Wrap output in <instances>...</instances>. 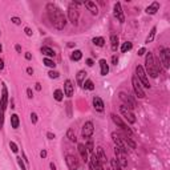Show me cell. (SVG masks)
Instances as JSON below:
<instances>
[{
  "label": "cell",
  "mask_w": 170,
  "mask_h": 170,
  "mask_svg": "<svg viewBox=\"0 0 170 170\" xmlns=\"http://www.w3.org/2000/svg\"><path fill=\"white\" fill-rule=\"evenodd\" d=\"M47 13H48V17L51 20V23L53 24V27L58 31L65 28L67 23V16L64 15V12L61 11V8L57 7L56 4L53 3H48L47 4Z\"/></svg>",
  "instance_id": "6da1fadb"
},
{
  "label": "cell",
  "mask_w": 170,
  "mask_h": 170,
  "mask_svg": "<svg viewBox=\"0 0 170 170\" xmlns=\"http://www.w3.org/2000/svg\"><path fill=\"white\" fill-rule=\"evenodd\" d=\"M145 72L146 75H149L150 77L156 79L159 75V71H161V67H159L158 61L154 58V54L152 52H148L146 57H145Z\"/></svg>",
  "instance_id": "7a4b0ae2"
},
{
  "label": "cell",
  "mask_w": 170,
  "mask_h": 170,
  "mask_svg": "<svg viewBox=\"0 0 170 170\" xmlns=\"http://www.w3.org/2000/svg\"><path fill=\"white\" fill-rule=\"evenodd\" d=\"M80 5V3H71L69 4V8H68V17H69V22L72 23L73 26H77V22H79V9L77 7Z\"/></svg>",
  "instance_id": "3957f363"
},
{
  "label": "cell",
  "mask_w": 170,
  "mask_h": 170,
  "mask_svg": "<svg viewBox=\"0 0 170 170\" xmlns=\"http://www.w3.org/2000/svg\"><path fill=\"white\" fill-rule=\"evenodd\" d=\"M136 76H137V79H138V81L141 83V85L142 87H145V88H150V83H149V79H148V75H146V72H145V69H144V67L142 65H137L136 67Z\"/></svg>",
  "instance_id": "277c9868"
},
{
  "label": "cell",
  "mask_w": 170,
  "mask_h": 170,
  "mask_svg": "<svg viewBox=\"0 0 170 170\" xmlns=\"http://www.w3.org/2000/svg\"><path fill=\"white\" fill-rule=\"evenodd\" d=\"M118 96H120V100L124 102V105L126 106L128 109H134L137 105H136V100H134L133 97H132L129 93H125V92H120L118 93Z\"/></svg>",
  "instance_id": "5b68a950"
},
{
  "label": "cell",
  "mask_w": 170,
  "mask_h": 170,
  "mask_svg": "<svg viewBox=\"0 0 170 170\" xmlns=\"http://www.w3.org/2000/svg\"><path fill=\"white\" fill-rule=\"evenodd\" d=\"M110 117H112L113 122H114L117 126L121 128V129L125 132V134H128V136H130V137H132V130H130V128L126 124H125L122 120H121V117H118L117 114H114V113H112V114H110Z\"/></svg>",
  "instance_id": "8992f818"
},
{
  "label": "cell",
  "mask_w": 170,
  "mask_h": 170,
  "mask_svg": "<svg viewBox=\"0 0 170 170\" xmlns=\"http://www.w3.org/2000/svg\"><path fill=\"white\" fill-rule=\"evenodd\" d=\"M132 85H133V89H134L136 96H137L138 98H144L145 97V92H144V89H142L141 83L138 81L137 76H133V79H132Z\"/></svg>",
  "instance_id": "52a82bcc"
},
{
  "label": "cell",
  "mask_w": 170,
  "mask_h": 170,
  "mask_svg": "<svg viewBox=\"0 0 170 170\" xmlns=\"http://www.w3.org/2000/svg\"><path fill=\"white\" fill-rule=\"evenodd\" d=\"M159 60H161V64L163 65V68L167 69L170 64V49L169 48H163L159 52Z\"/></svg>",
  "instance_id": "ba28073f"
},
{
  "label": "cell",
  "mask_w": 170,
  "mask_h": 170,
  "mask_svg": "<svg viewBox=\"0 0 170 170\" xmlns=\"http://www.w3.org/2000/svg\"><path fill=\"white\" fill-rule=\"evenodd\" d=\"M112 140H113V142H114V145H116V148H118L121 152H124V153H128V146L125 144H124V141H122V138L120 137V134L118 133H112Z\"/></svg>",
  "instance_id": "9c48e42d"
},
{
  "label": "cell",
  "mask_w": 170,
  "mask_h": 170,
  "mask_svg": "<svg viewBox=\"0 0 170 170\" xmlns=\"http://www.w3.org/2000/svg\"><path fill=\"white\" fill-rule=\"evenodd\" d=\"M94 132V125L92 121H87V122L83 125V130H81V134H83L84 138H91L93 136Z\"/></svg>",
  "instance_id": "30bf717a"
},
{
  "label": "cell",
  "mask_w": 170,
  "mask_h": 170,
  "mask_svg": "<svg viewBox=\"0 0 170 170\" xmlns=\"http://www.w3.org/2000/svg\"><path fill=\"white\" fill-rule=\"evenodd\" d=\"M120 112H121V114L126 118V121L129 124H134V122H136V116L133 114V112H132L130 109H128L125 105H121V106H120Z\"/></svg>",
  "instance_id": "8fae6325"
},
{
  "label": "cell",
  "mask_w": 170,
  "mask_h": 170,
  "mask_svg": "<svg viewBox=\"0 0 170 170\" xmlns=\"http://www.w3.org/2000/svg\"><path fill=\"white\" fill-rule=\"evenodd\" d=\"M65 162L67 166L69 167V170H77L79 169V159L72 154H67L65 156Z\"/></svg>",
  "instance_id": "7c38bea8"
},
{
  "label": "cell",
  "mask_w": 170,
  "mask_h": 170,
  "mask_svg": "<svg viewBox=\"0 0 170 170\" xmlns=\"http://www.w3.org/2000/svg\"><path fill=\"white\" fill-rule=\"evenodd\" d=\"M114 153H116V157H117V161H118V163L121 165V167H126L128 166V161H126V153L121 152L118 148H114Z\"/></svg>",
  "instance_id": "4fadbf2b"
},
{
  "label": "cell",
  "mask_w": 170,
  "mask_h": 170,
  "mask_svg": "<svg viewBox=\"0 0 170 170\" xmlns=\"http://www.w3.org/2000/svg\"><path fill=\"white\" fill-rule=\"evenodd\" d=\"M89 165H91V169L92 170H104L102 167V163L98 161V158L96 157V154H92L91 159H89Z\"/></svg>",
  "instance_id": "5bb4252c"
},
{
  "label": "cell",
  "mask_w": 170,
  "mask_h": 170,
  "mask_svg": "<svg viewBox=\"0 0 170 170\" xmlns=\"http://www.w3.org/2000/svg\"><path fill=\"white\" fill-rule=\"evenodd\" d=\"M0 104H1V108L5 110L8 104V89L5 87V84H3V87H1V100H0Z\"/></svg>",
  "instance_id": "9a60e30c"
},
{
  "label": "cell",
  "mask_w": 170,
  "mask_h": 170,
  "mask_svg": "<svg viewBox=\"0 0 170 170\" xmlns=\"http://www.w3.org/2000/svg\"><path fill=\"white\" fill-rule=\"evenodd\" d=\"M114 16L117 17L120 23H124L125 22V16H124V12H122V7L120 3H116L114 4Z\"/></svg>",
  "instance_id": "2e32d148"
},
{
  "label": "cell",
  "mask_w": 170,
  "mask_h": 170,
  "mask_svg": "<svg viewBox=\"0 0 170 170\" xmlns=\"http://www.w3.org/2000/svg\"><path fill=\"white\" fill-rule=\"evenodd\" d=\"M73 91H75V88H73L72 81H71V80H67L65 84H64V94H65L67 97H72Z\"/></svg>",
  "instance_id": "e0dca14e"
},
{
  "label": "cell",
  "mask_w": 170,
  "mask_h": 170,
  "mask_svg": "<svg viewBox=\"0 0 170 170\" xmlns=\"http://www.w3.org/2000/svg\"><path fill=\"white\" fill-rule=\"evenodd\" d=\"M120 137L122 138L124 144L126 145L128 148H130V149H136V148H137V145H136V142L132 140L130 136H128V134H124V136H120Z\"/></svg>",
  "instance_id": "ac0fdd59"
},
{
  "label": "cell",
  "mask_w": 170,
  "mask_h": 170,
  "mask_svg": "<svg viewBox=\"0 0 170 170\" xmlns=\"http://www.w3.org/2000/svg\"><path fill=\"white\" fill-rule=\"evenodd\" d=\"M77 150H79L80 156H81V158L87 162V161H89V156H88V150L87 148H85V145L84 144H79L77 145Z\"/></svg>",
  "instance_id": "d6986e66"
},
{
  "label": "cell",
  "mask_w": 170,
  "mask_h": 170,
  "mask_svg": "<svg viewBox=\"0 0 170 170\" xmlns=\"http://www.w3.org/2000/svg\"><path fill=\"white\" fill-rule=\"evenodd\" d=\"M93 106L97 112H104V101L100 97H97V96L93 97Z\"/></svg>",
  "instance_id": "ffe728a7"
},
{
  "label": "cell",
  "mask_w": 170,
  "mask_h": 170,
  "mask_svg": "<svg viewBox=\"0 0 170 170\" xmlns=\"http://www.w3.org/2000/svg\"><path fill=\"white\" fill-rule=\"evenodd\" d=\"M84 5L88 8V11H91L92 15H97L98 13V8H97V5H96V3H94V1L88 0V1H85V3H84Z\"/></svg>",
  "instance_id": "44dd1931"
},
{
  "label": "cell",
  "mask_w": 170,
  "mask_h": 170,
  "mask_svg": "<svg viewBox=\"0 0 170 170\" xmlns=\"http://www.w3.org/2000/svg\"><path fill=\"white\" fill-rule=\"evenodd\" d=\"M96 157L98 158V161L101 163H105L106 162V154H105L104 149L101 148V146H98L97 149H96Z\"/></svg>",
  "instance_id": "7402d4cb"
},
{
  "label": "cell",
  "mask_w": 170,
  "mask_h": 170,
  "mask_svg": "<svg viewBox=\"0 0 170 170\" xmlns=\"http://www.w3.org/2000/svg\"><path fill=\"white\" fill-rule=\"evenodd\" d=\"M158 9H159V3L158 1H153V3L146 8V13L148 15H154V13H157Z\"/></svg>",
  "instance_id": "603a6c76"
},
{
  "label": "cell",
  "mask_w": 170,
  "mask_h": 170,
  "mask_svg": "<svg viewBox=\"0 0 170 170\" xmlns=\"http://www.w3.org/2000/svg\"><path fill=\"white\" fill-rule=\"evenodd\" d=\"M100 68H101V75L102 76H106L108 72H109V67H108V64H106V60H104V58L100 60Z\"/></svg>",
  "instance_id": "cb8c5ba5"
},
{
  "label": "cell",
  "mask_w": 170,
  "mask_h": 170,
  "mask_svg": "<svg viewBox=\"0 0 170 170\" xmlns=\"http://www.w3.org/2000/svg\"><path fill=\"white\" fill-rule=\"evenodd\" d=\"M41 53L45 54L48 58H49V57H53L54 54H56L53 49H52V48H49V47H43V48H41Z\"/></svg>",
  "instance_id": "d4e9b609"
},
{
  "label": "cell",
  "mask_w": 170,
  "mask_h": 170,
  "mask_svg": "<svg viewBox=\"0 0 170 170\" xmlns=\"http://www.w3.org/2000/svg\"><path fill=\"white\" fill-rule=\"evenodd\" d=\"M81 57H83V52L79 51V49L73 51L72 54H71V58H72L73 61H80V60H81Z\"/></svg>",
  "instance_id": "484cf974"
},
{
  "label": "cell",
  "mask_w": 170,
  "mask_h": 170,
  "mask_svg": "<svg viewBox=\"0 0 170 170\" xmlns=\"http://www.w3.org/2000/svg\"><path fill=\"white\" fill-rule=\"evenodd\" d=\"M19 124H20L19 116H17V114H12V116H11V126L13 128V129H17Z\"/></svg>",
  "instance_id": "4316f807"
},
{
  "label": "cell",
  "mask_w": 170,
  "mask_h": 170,
  "mask_svg": "<svg viewBox=\"0 0 170 170\" xmlns=\"http://www.w3.org/2000/svg\"><path fill=\"white\" fill-rule=\"evenodd\" d=\"M67 138H68L71 142H77L76 134H75V130H73L72 128H71V129H68V132H67Z\"/></svg>",
  "instance_id": "83f0119b"
},
{
  "label": "cell",
  "mask_w": 170,
  "mask_h": 170,
  "mask_svg": "<svg viewBox=\"0 0 170 170\" xmlns=\"http://www.w3.org/2000/svg\"><path fill=\"white\" fill-rule=\"evenodd\" d=\"M156 32H157V27H153L150 33H149V36L145 40V43H152L153 40H154V37H156Z\"/></svg>",
  "instance_id": "f1b7e54d"
},
{
  "label": "cell",
  "mask_w": 170,
  "mask_h": 170,
  "mask_svg": "<svg viewBox=\"0 0 170 170\" xmlns=\"http://www.w3.org/2000/svg\"><path fill=\"white\" fill-rule=\"evenodd\" d=\"M85 76H87V72H85V71H80V72L77 73V76H76L77 83L84 84V81H85Z\"/></svg>",
  "instance_id": "f546056e"
},
{
  "label": "cell",
  "mask_w": 170,
  "mask_h": 170,
  "mask_svg": "<svg viewBox=\"0 0 170 170\" xmlns=\"http://www.w3.org/2000/svg\"><path fill=\"white\" fill-rule=\"evenodd\" d=\"M132 48H133V44H132L130 41H126V43H124L122 45H121V52H122V53H126L128 51H130Z\"/></svg>",
  "instance_id": "4dcf8cb0"
},
{
  "label": "cell",
  "mask_w": 170,
  "mask_h": 170,
  "mask_svg": "<svg viewBox=\"0 0 170 170\" xmlns=\"http://www.w3.org/2000/svg\"><path fill=\"white\" fill-rule=\"evenodd\" d=\"M53 97L56 101H62V98H64V93H62L61 89H56L53 93Z\"/></svg>",
  "instance_id": "1f68e13d"
},
{
  "label": "cell",
  "mask_w": 170,
  "mask_h": 170,
  "mask_svg": "<svg viewBox=\"0 0 170 170\" xmlns=\"http://www.w3.org/2000/svg\"><path fill=\"white\" fill-rule=\"evenodd\" d=\"M110 43H112V49L113 51H116L117 47H118V36L112 35V36H110Z\"/></svg>",
  "instance_id": "d6a6232c"
},
{
  "label": "cell",
  "mask_w": 170,
  "mask_h": 170,
  "mask_svg": "<svg viewBox=\"0 0 170 170\" xmlns=\"http://www.w3.org/2000/svg\"><path fill=\"white\" fill-rule=\"evenodd\" d=\"M92 41H93V44L94 45H97V47H104V44H105L104 37H94Z\"/></svg>",
  "instance_id": "836d02e7"
},
{
  "label": "cell",
  "mask_w": 170,
  "mask_h": 170,
  "mask_svg": "<svg viewBox=\"0 0 170 170\" xmlns=\"http://www.w3.org/2000/svg\"><path fill=\"white\" fill-rule=\"evenodd\" d=\"M84 88L88 89V91H93V89H94L93 81H92V80H85V81H84Z\"/></svg>",
  "instance_id": "e575fe53"
},
{
  "label": "cell",
  "mask_w": 170,
  "mask_h": 170,
  "mask_svg": "<svg viewBox=\"0 0 170 170\" xmlns=\"http://www.w3.org/2000/svg\"><path fill=\"white\" fill-rule=\"evenodd\" d=\"M110 165H112V170H122L121 165L118 163V161H117L116 158H112V161H110Z\"/></svg>",
  "instance_id": "d590c367"
},
{
  "label": "cell",
  "mask_w": 170,
  "mask_h": 170,
  "mask_svg": "<svg viewBox=\"0 0 170 170\" xmlns=\"http://www.w3.org/2000/svg\"><path fill=\"white\" fill-rule=\"evenodd\" d=\"M44 64H45L47 67H49V68H54V67H56L53 60H51V58H48V57L44 58Z\"/></svg>",
  "instance_id": "8d00e7d4"
},
{
  "label": "cell",
  "mask_w": 170,
  "mask_h": 170,
  "mask_svg": "<svg viewBox=\"0 0 170 170\" xmlns=\"http://www.w3.org/2000/svg\"><path fill=\"white\" fill-rule=\"evenodd\" d=\"M85 148H87L88 153H93V141H92V140H88L87 145H85Z\"/></svg>",
  "instance_id": "74e56055"
},
{
  "label": "cell",
  "mask_w": 170,
  "mask_h": 170,
  "mask_svg": "<svg viewBox=\"0 0 170 170\" xmlns=\"http://www.w3.org/2000/svg\"><path fill=\"white\" fill-rule=\"evenodd\" d=\"M4 124V109L1 108V104H0V129L3 128Z\"/></svg>",
  "instance_id": "f35d334b"
},
{
  "label": "cell",
  "mask_w": 170,
  "mask_h": 170,
  "mask_svg": "<svg viewBox=\"0 0 170 170\" xmlns=\"http://www.w3.org/2000/svg\"><path fill=\"white\" fill-rule=\"evenodd\" d=\"M9 148H11L12 153H17L19 148H17V145L15 144V142H13V141H11V142H9Z\"/></svg>",
  "instance_id": "ab89813d"
},
{
  "label": "cell",
  "mask_w": 170,
  "mask_h": 170,
  "mask_svg": "<svg viewBox=\"0 0 170 170\" xmlns=\"http://www.w3.org/2000/svg\"><path fill=\"white\" fill-rule=\"evenodd\" d=\"M11 22L13 23V24H16V26H20V24H22V19L17 17V16H13V17L11 19Z\"/></svg>",
  "instance_id": "60d3db41"
},
{
  "label": "cell",
  "mask_w": 170,
  "mask_h": 170,
  "mask_svg": "<svg viewBox=\"0 0 170 170\" xmlns=\"http://www.w3.org/2000/svg\"><path fill=\"white\" fill-rule=\"evenodd\" d=\"M48 75H49V77H51V79H57V77L60 76V73H58L57 71H51V72L48 73Z\"/></svg>",
  "instance_id": "b9f144b4"
},
{
  "label": "cell",
  "mask_w": 170,
  "mask_h": 170,
  "mask_svg": "<svg viewBox=\"0 0 170 170\" xmlns=\"http://www.w3.org/2000/svg\"><path fill=\"white\" fill-rule=\"evenodd\" d=\"M17 163H19V166H20V169L26 170V163H24V161H22V158H20V157L17 158Z\"/></svg>",
  "instance_id": "7bdbcfd3"
},
{
  "label": "cell",
  "mask_w": 170,
  "mask_h": 170,
  "mask_svg": "<svg viewBox=\"0 0 170 170\" xmlns=\"http://www.w3.org/2000/svg\"><path fill=\"white\" fill-rule=\"evenodd\" d=\"M31 121H32V124H37V114L36 113H31Z\"/></svg>",
  "instance_id": "ee69618b"
},
{
  "label": "cell",
  "mask_w": 170,
  "mask_h": 170,
  "mask_svg": "<svg viewBox=\"0 0 170 170\" xmlns=\"http://www.w3.org/2000/svg\"><path fill=\"white\" fill-rule=\"evenodd\" d=\"M67 109H68V116L71 117V116H72V112H71V109H72V104H71V102L67 104Z\"/></svg>",
  "instance_id": "f6af8a7d"
},
{
  "label": "cell",
  "mask_w": 170,
  "mask_h": 170,
  "mask_svg": "<svg viewBox=\"0 0 170 170\" xmlns=\"http://www.w3.org/2000/svg\"><path fill=\"white\" fill-rule=\"evenodd\" d=\"M24 32H26L27 36H32V31H31V28H28V27L24 29Z\"/></svg>",
  "instance_id": "bcb514c9"
},
{
  "label": "cell",
  "mask_w": 170,
  "mask_h": 170,
  "mask_svg": "<svg viewBox=\"0 0 170 170\" xmlns=\"http://www.w3.org/2000/svg\"><path fill=\"white\" fill-rule=\"evenodd\" d=\"M112 62L114 64V65H117V62H118V57H117L116 54H114V56L112 57Z\"/></svg>",
  "instance_id": "7dc6e473"
},
{
  "label": "cell",
  "mask_w": 170,
  "mask_h": 170,
  "mask_svg": "<svg viewBox=\"0 0 170 170\" xmlns=\"http://www.w3.org/2000/svg\"><path fill=\"white\" fill-rule=\"evenodd\" d=\"M145 53H146V49H145V48H141V49L138 51V56H144Z\"/></svg>",
  "instance_id": "c3c4849f"
},
{
  "label": "cell",
  "mask_w": 170,
  "mask_h": 170,
  "mask_svg": "<svg viewBox=\"0 0 170 170\" xmlns=\"http://www.w3.org/2000/svg\"><path fill=\"white\" fill-rule=\"evenodd\" d=\"M40 157H41V158H45V157H47V150H41V152H40Z\"/></svg>",
  "instance_id": "681fc988"
},
{
  "label": "cell",
  "mask_w": 170,
  "mask_h": 170,
  "mask_svg": "<svg viewBox=\"0 0 170 170\" xmlns=\"http://www.w3.org/2000/svg\"><path fill=\"white\" fill-rule=\"evenodd\" d=\"M93 64H94V62H93L92 58H88V60H87V65L88 67H93Z\"/></svg>",
  "instance_id": "f907efd6"
},
{
  "label": "cell",
  "mask_w": 170,
  "mask_h": 170,
  "mask_svg": "<svg viewBox=\"0 0 170 170\" xmlns=\"http://www.w3.org/2000/svg\"><path fill=\"white\" fill-rule=\"evenodd\" d=\"M27 94H28V97H29V98H32V97H33V93H32V91H31V88H28V89H27Z\"/></svg>",
  "instance_id": "816d5d0a"
},
{
  "label": "cell",
  "mask_w": 170,
  "mask_h": 170,
  "mask_svg": "<svg viewBox=\"0 0 170 170\" xmlns=\"http://www.w3.org/2000/svg\"><path fill=\"white\" fill-rule=\"evenodd\" d=\"M47 137L49 138V140H53V138H54V134L52 133V132H48V133H47Z\"/></svg>",
  "instance_id": "f5cc1de1"
},
{
  "label": "cell",
  "mask_w": 170,
  "mask_h": 170,
  "mask_svg": "<svg viewBox=\"0 0 170 170\" xmlns=\"http://www.w3.org/2000/svg\"><path fill=\"white\" fill-rule=\"evenodd\" d=\"M27 73H28V75H33V69L31 68V67H28V68H27Z\"/></svg>",
  "instance_id": "db71d44e"
},
{
  "label": "cell",
  "mask_w": 170,
  "mask_h": 170,
  "mask_svg": "<svg viewBox=\"0 0 170 170\" xmlns=\"http://www.w3.org/2000/svg\"><path fill=\"white\" fill-rule=\"evenodd\" d=\"M15 49H16V51L19 52V53H22V47H20L19 44H17V45H15Z\"/></svg>",
  "instance_id": "11a10c76"
},
{
  "label": "cell",
  "mask_w": 170,
  "mask_h": 170,
  "mask_svg": "<svg viewBox=\"0 0 170 170\" xmlns=\"http://www.w3.org/2000/svg\"><path fill=\"white\" fill-rule=\"evenodd\" d=\"M4 69V61H3V58H0V71H3Z\"/></svg>",
  "instance_id": "9f6ffc18"
},
{
  "label": "cell",
  "mask_w": 170,
  "mask_h": 170,
  "mask_svg": "<svg viewBox=\"0 0 170 170\" xmlns=\"http://www.w3.org/2000/svg\"><path fill=\"white\" fill-rule=\"evenodd\" d=\"M35 88H36V91H41V85H40V84L39 83H37V84H35Z\"/></svg>",
  "instance_id": "6f0895ef"
},
{
  "label": "cell",
  "mask_w": 170,
  "mask_h": 170,
  "mask_svg": "<svg viewBox=\"0 0 170 170\" xmlns=\"http://www.w3.org/2000/svg\"><path fill=\"white\" fill-rule=\"evenodd\" d=\"M26 58H27V60H31V58H32V54L29 53V52H27V53H26Z\"/></svg>",
  "instance_id": "680465c9"
},
{
  "label": "cell",
  "mask_w": 170,
  "mask_h": 170,
  "mask_svg": "<svg viewBox=\"0 0 170 170\" xmlns=\"http://www.w3.org/2000/svg\"><path fill=\"white\" fill-rule=\"evenodd\" d=\"M49 167H51V170H56V165H54L53 162L49 163Z\"/></svg>",
  "instance_id": "91938a15"
},
{
  "label": "cell",
  "mask_w": 170,
  "mask_h": 170,
  "mask_svg": "<svg viewBox=\"0 0 170 170\" xmlns=\"http://www.w3.org/2000/svg\"><path fill=\"white\" fill-rule=\"evenodd\" d=\"M1 51H3V47H1V44H0V53H1Z\"/></svg>",
  "instance_id": "94428289"
},
{
  "label": "cell",
  "mask_w": 170,
  "mask_h": 170,
  "mask_svg": "<svg viewBox=\"0 0 170 170\" xmlns=\"http://www.w3.org/2000/svg\"><path fill=\"white\" fill-rule=\"evenodd\" d=\"M109 170H112V169H109Z\"/></svg>",
  "instance_id": "6125c7cd"
}]
</instances>
